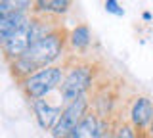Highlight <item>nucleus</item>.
Masks as SVG:
<instances>
[{
  "label": "nucleus",
  "mask_w": 153,
  "mask_h": 138,
  "mask_svg": "<svg viewBox=\"0 0 153 138\" xmlns=\"http://www.w3.org/2000/svg\"><path fill=\"white\" fill-rule=\"evenodd\" d=\"M63 46H65L63 33L54 31L52 35L44 37L42 40L31 44V48L21 58H17L16 61L10 63V69L16 75V79L23 81L25 77L36 73V71L56 65L61 60V56H63Z\"/></svg>",
  "instance_id": "obj_1"
},
{
  "label": "nucleus",
  "mask_w": 153,
  "mask_h": 138,
  "mask_svg": "<svg viewBox=\"0 0 153 138\" xmlns=\"http://www.w3.org/2000/svg\"><path fill=\"white\" fill-rule=\"evenodd\" d=\"M63 79H65V69L59 65H52V67L40 69L25 77L23 81H19V84H21L25 96L33 102V100L48 98L54 90H59Z\"/></svg>",
  "instance_id": "obj_2"
},
{
  "label": "nucleus",
  "mask_w": 153,
  "mask_h": 138,
  "mask_svg": "<svg viewBox=\"0 0 153 138\" xmlns=\"http://www.w3.org/2000/svg\"><path fill=\"white\" fill-rule=\"evenodd\" d=\"M94 83V71L90 65L86 63H76L73 67L65 71V79L59 87V96L61 102L69 104L73 100H79L86 96V92L90 90Z\"/></svg>",
  "instance_id": "obj_3"
},
{
  "label": "nucleus",
  "mask_w": 153,
  "mask_h": 138,
  "mask_svg": "<svg viewBox=\"0 0 153 138\" xmlns=\"http://www.w3.org/2000/svg\"><path fill=\"white\" fill-rule=\"evenodd\" d=\"M88 107H90V102H88L86 96L65 104L59 121H57L56 127L52 128V136L54 138H67L71 134V131L88 115Z\"/></svg>",
  "instance_id": "obj_4"
},
{
  "label": "nucleus",
  "mask_w": 153,
  "mask_h": 138,
  "mask_svg": "<svg viewBox=\"0 0 153 138\" xmlns=\"http://www.w3.org/2000/svg\"><path fill=\"white\" fill-rule=\"evenodd\" d=\"M31 106H33V111H35L38 125L44 131L52 132V128L56 127V123L61 117V111H63L61 104H52L48 98H40V100H33Z\"/></svg>",
  "instance_id": "obj_5"
},
{
  "label": "nucleus",
  "mask_w": 153,
  "mask_h": 138,
  "mask_svg": "<svg viewBox=\"0 0 153 138\" xmlns=\"http://www.w3.org/2000/svg\"><path fill=\"white\" fill-rule=\"evenodd\" d=\"M31 25V23H29ZM2 44V52H4V58H6L8 63H12V61H16L17 58H21L25 52L31 48L33 40H31V35H29V27L23 31H19L17 35L10 37L8 40L0 42Z\"/></svg>",
  "instance_id": "obj_6"
},
{
  "label": "nucleus",
  "mask_w": 153,
  "mask_h": 138,
  "mask_svg": "<svg viewBox=\"0 0 153 138\" xmlns=\"http://www.w3.org/2000/svg\"><path fill=\"white\" fill-rule=\"evenodd\" d=\"M153 121V104L149 98L140 96L134 100L132 107H130V125L138 131L149 127Z\"/></svg>",
  "instance_id": "obj_7"
},
{
  "label": "nucleus",
  "mask_w": 153,
  "mask_h": 138,
  "mask_svg": "<svg viewBox=\"0 0 153 138\" xmlns=\"http://www.w3.org/2000/svg\"><path fill=\"white\" fill-rule=\"evenodd\" d=\"M31 23L29 13H4L0 16V42L8 40L10 37L17 35L19 31L27 29Z\"/></svg>",
  "instance_id": "obj_8"
},
{
  "label": "nucleus",
  "mask_w": 153,
  "mask_h": 138,
  "mask_svg": "<svg viewBox=\"0 0 153 138\" xmlns=\"http://www.w3.org/2000/svg\"><path fill=\"white\" fill-rule=\"evenodd\" d=\"M71 8V0H35V16H65Z\"/></svg>",
  "instance_id": "obj_9"
},
{
  "label": "nucleus",
  "mask_w": 153,
  "mask_h": 138,
  "mask_svg": "<svg viewBox=\"0 0 153 138\" xmlns=\"http://www.w3.org/2000/svg\"><path fill=\"white\" fill-rule=\"evenodd\" d=\"M103 127V121L102 119H98L96 115H92V113H88L82 121L76 125L73 131H71V134L67 138H96L98 136V132L102 131Z\"/></svg>",
  "instance_id": "obj_10"
},
{
  "label": "nucleus",
  "mask_w": 153,
  "mask_h": 138,
  "mask_svg": "<svg viewBox=\"0 0 153 138\" xmlns=\"http://www.w3.org/2000/svg\"><path fill=\"white\" fill-rule=\"evenodd\" d=\"M69 44L73 50H86L92 42V33H90L88 25H76L69 35Z\"/></svg>",
  "instance_id": "obj_11"
},
{
  "label": "nucleus",
  "mask_w": 153,
  "mask_h": 138,
  "mask_svg": "<svg viewBox=\"0 0 153 138\" xmlns=\"http://www.w3.org/2000/svg\"><path fill=\"white\" fill-rule=\"evenodd\" d=\"M35 8V0H0V16L4 13H29Z\"/></svg>",
  "instance_id": "obj_12"
},
{
  "label": "nucleus",
  "mask_w": 153,
  "mask_h": 138,
  "mask_svg": "<svg viewBox=\"0 0 153 138\" xmlns=\"http://www.w3.org/2000/svg\"><path fill=\"white\" fill-rule=\"evenodd\" d=\"M103 8L107 13H111V16H124V10L121 8V4H119V0H105L103 2Z\"/></svg>",
  "instance_id": "obj_13"
},
{
  "label": "nucleus",
  "mask_w": 153,
  "mask_h": 138,
  "mask_svg": "<svg viewBox=\"0 0 153 138\" xmlns=\"http://www.w3.org/2000/svg\"><path fill=\"white\" fill-rule=\"evenodd\" d=\"M113 138H138V134L132 125H121L117 128V132L113 134Z\"/></svg>",
  "instance_id": "obj_14"
},
{
  "label": "nucleus",
  "mask_w": 153,
  "mask_h": 138,
  "mask_svg": "<svg viewBox=\"0 0 153 138\" xmlns=\"http://www.w3.org/2000/svg\"><path fill=\"white\" fill-rule=\"evenodd\" d=\"M109 134H107V131H105V123H103V127H102V131H100L98 132V136H96V138H107Z\"/></svg>",
  "instance_id": "obj_15"
},
{
  "label": "nucleus",
  "mask_w": 153,
  "mask_h": 138,
  "mask_svg": "<svg viewBox=\"0 0 153 138\" xmlns=\"http://www.w3.org/2000/svg\"><path fill=\"white\" fill-rule=\"evenodd\" d=\"M142 17H143L146 21H151V13H149V12H143V16H142Z\"/></svg>",
  "instance_id": "obj_16"
},
{
  "label": "nucleus",
  "mask_w": 153,
  "mask_h": 138,
  "mask_svg": "<svg viewBox=\"0 0 153 138\" xmlns=\"http://www.w3.org/2000/svg\"><path fill=\"white\" fill-rule=\"evenodd\" d=\"M149 136L153 138V121H151V125H149Z\"/></svg>",
  "instance_id": "obj_17"
},
{
  "label": "nucleus",
  "mask_w": 153,
  "mask_h": 138,
  "mask_svg": "<svg viewBox=\"0 0 153 138\" xmlns=\"http://www.w3.org/2000/svg\"><path fill=\"white\" fill-rule=\"evenodd\" d=\"M138 138H146V136H143V134H138Z\"/></svg>",
  "instance_id": "obj_18"
},
{
  "label": "nucleus",
  "mask_w": 153,
  "mask_h": 138,
  "mask_svg": "<svg viewBox=\"0 0 153 138\" xmlns=\"http://www.w3.org/2000/svg\"><path fill=\"white\" fill-rule=\"evenodd\" d=\"M107 138H113V136H107Z\"/></svg>",
  "instance_id": "obj_19"
}]
</instances>
